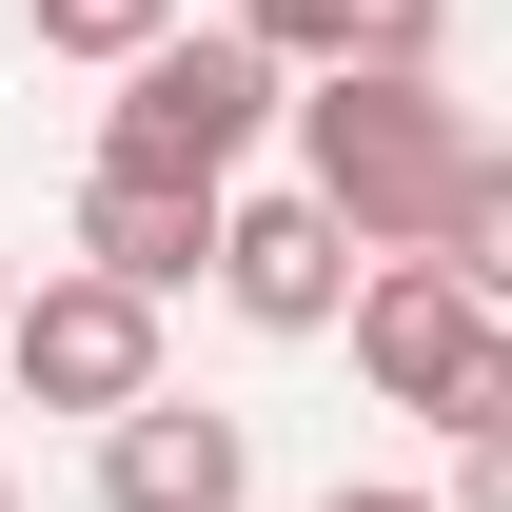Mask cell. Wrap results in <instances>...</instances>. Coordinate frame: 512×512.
Returning a JSON list of instances; mask_svg holds the SVG:
<instances>
[{
	"instance_id": "7a4b0ae2",
	"label": "cell",
	"mask_w": 512,
	"mask_h": 512,
	"mask_svg": "<svg viewBox=\"0 0 512 512\" xmlns=\"http://www.w3.org/2000/svg\"><path fill=\"white\" fill-rule=\"evenodd\" d=\"M276 99H296V79L256 60V40L178 20V40H138V60H119V99H99V178H158V197H237V158L276 138Z\"/></svg>"
},
{
	"instance_id": "30bf717a",
	"label": "cell",
	"mask_w": 512,
	"mask_h": 512,
	"mask_svg": "<svg viewBox=\"0 0 512 512\" xmlns=\"http://www.w3.org/2000/svg\"><path fill=\"white\" fill-rule=\"evenodd\" d=\"M434 512H512V414H473V434H453V473H434Z\"/></svg>"
},
{
	"instance_id": "4fadbf2b",
	"label": "cell",
	"mask_w": 512,
	"mask_h": 512,
	"mask_svg": "<svg viewBox=\"0 0 512 512\" xmlns=\"http://www.w3.org/2000/svg\"><path fill=\"white\" fill-rule=\"evenodd\" d=\"M0 512H20V473H0Z\"/></svg>"
},
{
	"instance_id": "8fae6325",
	"label": "cell",
	"mask_w": 512,
	"mask_h": 512,
	"mask_svg": "<svg viewBox=\"0 0 512 512\" xmlns=\"http://www.w3.org/2000/svg\"><path fill=\"white\" fill-rule=\"evenodd\" d=\"M335 512H434V493H335Z\"/></svg>"
},
{
	"instance_id": "ba28073f",
	"label": "cell",
	"mask_w": 512,
	"mask_h": 512,
	"mask_svg": "<svg viewBox=\"0 0 512 512\" xmlns=\"http://www.w3.org/2000/svg\"><path fill=\"white\" fill-rule=\"evenodd\" d=\"M79 276H119L138 316H158L178 276H217V197H158V178H79Z\"/></svg>"
},
{
	"instance_id": "52a82bcc",
	"label": "cell",
	"mask_w": 512,
	"mask_h": 512,
	"mask_svg": "<svg viewBox=\"0 0 512 512\" xmlns=\"http://www.w3.org/2000/svg\"><path fill=\"white\" fill-rule=\"evenodd\" d=\"M217 40H256L276 79H335V60H375V79H434V60H453V0H237Z\"/></svg>"
},
{
	"instance_id": "277c9868",
	"label": "cell",
	"mask_w": 512,
	"mask_h": 512,
	"mask_svg": "<svg viewBox=\"0 0 512 512\" xmlns=\"http://www.w3.org/2000/svg\"><path fill=\"white\" fill-rule=\"evenodd\" d=\"M0 375L40 394V414H138V394H158V316H138L119 276H40V296L0 316Z\"/></svg>"
},
{
	"instance_id": "6da1fadb",
	"label": "cell",
	"mask_w": 512,
	"mask_h": 512,
	"mask_svg": "<svg viewBox=\"0 0 512 512\" xmlns=\"http://www.w3.org/2000/svg\"><path fill=\"white\" fill-rule=\"evenodd\" d=\"M276 119H296V197L355 237V276H375V256L493 276V237H512V158L473 138V99H453V79H375V60H335V79H296Z\"/></svg>"
},
{
	"instance_id": "5b68a950",
	"label": "cell",
	"mask_w": 512,
	"mask_h": 512,
	"mask_svg": "<svg viewBox=\"0 0 512 512\" xmlns=\"http://www.w3.org/2000/svg\"><path fill=\"white\" fill-rule=\"evenodd\" d=\"M217 296H237L256 335H335V296H355V237H335L316 197H217Z\"/></svg>"
},
{
	"instance_id": "9c48e42d",
	"label": "cell",
	"mask_w": 512,
	"mask_h": 512,
	"mask_svg": "<svg viewBox=\"0 0 512 512\" xmlns=\"http://www.w3.org/2000/svg\"><path fill=\"white\" fill-rule=\"evenodd\" d=\"M20 40H40V60H99V79H119L138 40H178V0H20Z\"/></svg>"
},
{
	"instance_id": "7c38bea8",
	"label": "cell",
	"mask_w": 512,
	"mask_h": 512,
	"mask_svg": "<svg viewBox=\"0 0 512 512\" xmlns=\"http://www.w3.org/2000/svg\"><path fill=\"white\" fill-rule=\"evenodd\" d=\"M0 316H20V276H0Z\"/></svg>"
},
{
	"instance_id": "3957f363",
	"label": "cell",
	"mask_w": 512,
	"mask_h": 512,
	"mask_svg": "<svg viewBox=\"0 0 512 512\" xmlns=\"http://www.w3.org/2000/svg\"><path fill=\"white\" fill-rule=\"evenodd\" d=\"M335 335H355V375H375L394 414H434V434L512 414V335H493V276H434V256H375V276L335 296Z\"/></svg>"
},
{
	"instance_id": "8992f818",
	"label": "cell",
	"mask_w": 512,
	"mask_h": 512,
	"mask_svg": "<svg viewBox=\"0 0 512 512\" xmlns=\"http://www.w3.org/2000/svg\"><path fill=\"white\" fill-rule=\"evenodd\" d=\"M237 493H256V414H197V394L99 414V512H237Z\"/></svg>"
}]
</instances>
